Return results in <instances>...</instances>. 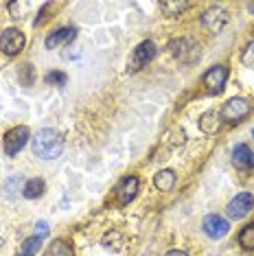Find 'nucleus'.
<instances>
[{
	"mask_svg": "<svg viewBox=\"0 0 254 256\" xmlns=\"http://www.w3.org/2000/svg\"><path fill=\"white\" fill-rule=\"evenodd\" d=\"M31 149L33 156H38L40 160H55L62 156L64 151V138L57 130H40L36 136L31 138Z\"/></svg>",
	"mask_w": 254,
	"mask_h": 256,
	"instance_id": "obj_1",
	"label": "nucleus"
},
{
	"mask_svg": "<svg viewBox=\"0 0 254 256\" xmlns=\"http://www.w3.org/2000/svg\"><path fill=\"white\" fill-rule=\"evenodd\" d=\"M252 208H254V197L250 193H239L236 197H232V202L226 206V214L232 221H236V219H244Z\"/></svg>",
	"mask_w": 254,
	"mask_h": 256,
	"instance_id": "obj_7",
	"label": "nucleus"
},
{
	"mask_svg": "<svg viewBox=\"0 0 254 256\" xmlns=\"http://www.w3.org/2000/svg\"><path fill=\"white\" fill-rule=\"evenodd\" d=\"M239 243L244 250H254V224L246 226V228L239 232Z\"/></svg>",
	"mask_w": 254,
	"mask_h": 256,
	"instance_id": "obj_19",
	"label": "nucleus"
},
{
	"mask_svg": "<svg viewBox=\"0 0 254 256\" xmlns=\"http://www.w3.org/2000/svg\"><path fill=\"white\" fill-rule=\"evenodd\" d=\"M28 138H31V134H28V127H24V125L9 130L7 134H4V154L16 156L26 144Z\"/></svg>",
	"mask_w": 254,
	"mask_h": 256,
	"instance_id": "obj_5",
	"label": "nucleus"
},
{
	"mask_svg": "<svg viewBox=\"0 0 254 256\" xmlns=\"http://www.w3.org/2000/svg\"><path fill=\"white\" fill-rule=\"evenodd\" d=\"M248 9H250L252 14H254V2H250V4H248Z\"/></svg>",
	"mask_w": 254,
	"mask_h": 256,
	"instance_id": "obj_27",
	"label": "nucleus"
},
{
	"mask_svg": "<svg viewBox=\"0 0 254 256\" xmlns=\"http://www.w3.org/2000/svg\"><path fill=\"white\" fill-rule=\"evenodd\" d=\"M44 81L48 86H66V81H68V77L64 72H57V70H53V72H46V77H44Z\"/></svg>",
	"mask_w": 254,
	"mask_h": 256,
	"instance_id": "obj_22",
	"label": "nucleus"
},
{
	"mask_svg": "<svg viewBox=\"0 0 254 256\" xmlns=\"http://www.w3.org/2000/svg\"><path fill=\"white\" fill-rule=\"evenodd\" d=\"M232 162L236 168H244V171H250V168H254V154L252 149L248 147V144H236V147L232 149Z\"/></svg>",
	"mask_w": 254,
	"mask_h": 256,
	"instance_id": "obj_11",
	"label": "nucleus"
},
{
	"mask_svg": "<svg viewBox=\"0 0 254 256\" xmlns=\"http://www.w3.org/2000/svg\"><path fill=\"white\" fill-rule=\"evenodd\" d=\"M154 184H156V188L158 190H171L173 184H176V173L169 171V168H164V171L156 173Z\"/></svg>",
	"mask_w": 254,
	"mask_h": 256,
	"instance_id": "obj_15",
	"label": "nucleus"
},
{
	"mask_svg": "<svg viewBox=\"0 0 254 256\" xmlns=\"http://www.w3.org/2000/svg\"><path fill=\"white\" fill-rule=\"evenodd\" d=\"M136 193H138V178L130 176V178L120 180V184H118V188H116L118 204H123V206H125V204H130L136 197Z\"/></svg>",
	"mask_w": 254,
	"mask_h": 256,
	"instance_id": "obj_12",
	"label": "nucleus"
},
{
	"mask_svg": "<svg viewBox=\"0 0 254 256\" xmlns=\"http://www.w3.org/2000/svg\"><path fill=\"white\" fill-rule=\"evenodd\" d=\"M250 112H252V106L246 101V98H230V101H226L222 108V116H224V120H228V123H241Z\"/></svg>",
	"mask_w": 254,
	"mask_h": 256,
	"instance_id": "obj_4",
	"label": "nucleus"
},
{
	"mask_svg": "<svg viewBox=\"0 0 254 256\" xmlns=\"http://www.w3.org/2000/svg\"><path fill=\"white\" fill-rule=\"evenodd\" d=\"M169 50L176 60H180L182 64H195L200 60V46L198 42L188 38H178L169 42Z\"/></svg>",
	"mask_w": 254,
	"mask_h": 256,
	"instance_id": "obj_2",
	"label": "nucleus"
},
{
	"mask_svg": "<svg viewBox=\"0 0 254 256\" xmlns=\"http://www.w3.org/2000/svg\"><path fill=\"white\" fill-rule=\"evenodd\" d=\"M44 188H46L44 180L33 178V180H28V182L24 184V188H22V195H24L26 200H38V197L44 193Z\"/></svg>",
	"mask_w": 254,
	"mask_h": 256,
	"instance_id": "obj_14",
	"label": "nucleus"
},
{
	"mask_svg": "<svg viewBox=\"0 0 254 256\" xmlns=\"http://www.w3.org/2000/svg\"><path fill=\"white\" fill-rule=\"evenodd\" d=\"M9 9H11V14H14V18H20V9H24V4L22 2H11Z\"/></svg>",
	"mask_w": 254,
	"mask_h": 256,
	"instance_id": "obj_25",
	"label": "nucleus"
},
{
	"mask_svg": "<svg viewBox=\"0 0 254 256\" xmlns=\"http://www.w3.org/2000/svg\"><path fill=\"white\" fill-rule=\"evenodd\" d=\"M74 36H77V31H74L72 26H64V28L50 33V36L46 38V48H57V46H62V44L72 42Z\"/></svg>",
	"mask_w": 254,
	"mask_h": 256,
	"instance_id": "obj_13",
	"label": "nucleus"
},
{
	"mask_svg": "<svg viewBox=\"0 0 254 256\" xmlns=\"http://www.w3.org/2000/svg\"><path fill=\"white\" fill-rule=\"evenodd\" d=\"M22 48H24V36H22V31H18V28H7V31L0 36V50H2L4 55L14 57V55H18Z\"/></svg>",
	"mask_w": 254,
	"mask_h": 256,
	"instance_id": "obj_6",
	"label": "nucleus"
},
{
	"mask_svg": "<svg viewBox=\"0 0 254 256\" xmlns=\"http://www.w3.org/2000/svg\"><path fill=\"white\" fill-rule=\"evenodd\" d=\"M154 57H156V44L152 42V40L140 42L134 48V53H132V60H130V64H127V72H138L140 68H145Z\"/></svg>",
	"mask_w": 254,
	"mask_h": 256,
	"instance_id": "obj_3",
	"label": "nucleus"
},
{
	"mask_svg": "<svg viewBox=\"0 0 254 256\" xmlns=\"http://www.w3.org/2000/svg\"><path fill=\"white\" fill-rule=\"evenodd\" d=\"M252 136H254V132H252Z\"/></svg>",
	"mask_w": 254,
	"mask_h": 256,
	"instance_id": "obj_30",
	"label": "nucleus"
},
{
	"mask_svg": "<svg viewBox=\"0 0 254 256\" xmlns=\"http://www.w3.org/2000/svg\"><path fill=\"white\" fill-rule=\"evenodd\" d=\"M16 256H26V254H16Z\"/></svg>",
	"mask_w": 254,
	"mask_h": 256,
	"instance_id": "obj_29",
	"label": "nucleus"
},
{
	"mask_svg": "<svg viewBox=\"0 0 254 256\" xmlns=\"http://www.w3.org/2000/svg\"><path fill=\"white\" fill-rule=\"evenodd\" d=\"M40 248H42V238H40V236H31V238H26L24 246H22V254L36 256L40 252Z\"/></svg>",
	"mask_w": 254,
	"mask_h": 256,
	"instance_id": "obj_21",
	"label": "nucleus"
},
{
	"mask_svg": "<svg viewBox=\"0 0 254 256\" xmlns=\"http://www.w3.org/2000/svg\"><path fill=\"white\" fill-rule=\"evenodd\" d=\"M202 228H204V232L210 238H222V236L228 234L230 226H228V221L224 219V217H219V214H206Z\"/></svg>",
	"mask_w": 254,
	"mask_h": 256,
	"instance_id": "obj_10",
	"label": "nucleus"
},
{
	"mask_svg": "<svg viewBox=\"0 0 254 256\" xmlns=\"http://www.w3.org/2000/svg\"><path fill=\"white\" fill-rule=\"evenodd\" d=\"M241 62L246 64V66H250L254 68V42H250L246 46V50H244V55H241Z\"/></svg>",
	"mask_w": 254,
	"mask_h": 256,
	"instance_id": "obj_23",
	"label": "nucleus"
},
{
	"mask_svg": "<svg viewBox=\"0 0 254 256\" xmlns=\"http://www.w3.org/2000/svg\"><path fill=\"white\" fill-rule=\"evenodd\" d=\"M46 234H48V226L44 224V221H40V224L36 226V236H40V238H44Z\"/></svg>",
	"mask_w": 254,
	"mask_h": 256,
	"instance_id": "obj_24",
	"label": "nucleus"
},
{
	"mask_svg": "<svg viewBox=\"0 0 254 256\" xmlns=\"http://www.w3.org/2000/svg\"><path fill=\"white\" fill-rule=\"evenodd\" d=\"M160 7H162V11L166 16H180L184 9L188 7V2H180V0H176V2H171V0H164V2H160Z\"/></svg>",
	"mask_w": 254,
	"mask_h": 256,
	"instance_id": "obj_18",
	"label": "nucleus"
},
{
	"mask_svg": "<svg viewBox=\"0 0 254 256\" xmlns=\"http://www.w3.org/2000/svg\"><path fill=\"white\" fill-rule=\"evenodd\" d=\"M200 130L204 134H215L219 130V114L217 112H206L200 118Z\"/></svg>",
	"mask_w": 254,
	"mask_h": 256,
	"instance_id": "obj_17",
	"label": "nucleus"
},
{
	"mask_svg": "<svg viewBox=\"0 0 254 256\" xmlns=\"http://www.w3.org/2000/svg\"><path fill=\"white\" fill-rule=\"evenodd\" d=\"M120 243H123V236H120V232H110V234L103 236V246H106L108 250H112V252H118Z\"/></svg>",
	"mask_w": 254,
	"mask_h": 256,
	"instance_id": "obj_20",
	"label": "nucleus"
},
{
	"mask_svg": "<svg viewBox=\"0 0 254 256\" xmlns=\"http://www.w3.org/2000/svg\"><path fill=\"white\" fill-rule=\"evenodd\" d=\"M164 256H188V254L182 252V250H171V252H166Z\"/></svg>",
	"mask_w": 254,
	"mask_h": 256,
	"instance_id": "obj_26",
	"label": "nucleus"
},
{
	"mask_svg": "<svg viewBox=\"0 0 254 256\" xmlns=\"http://www.w3.org/2000/svg\"><path fill=\"white\" fill-rule=\"evenodd\" d=\"M2 243H4V241H2V238H0V248H2Z\"/></svg>",
	"mask_w": 254,
	"mask_h": 256,
	"instance_id": "obj_28",
	"label": "nucleus"
},
{
	"mask_svg": "<svg viewBox=\"0 0 254 256\" xmlns=\"http://www.w3.org/2000/svg\"><path fill=\"white\" fill-rule=\"evenodd\" d=\"M226 81H228V68L226 66H215L204 74V86L210 94H222Z\"/></svg>",
	"mask_w": 254,
	"mask_h": 256,
	"instance_id": "obj_8",
	"label": "nucleus"
},
{
	"mask_svg": "<svg viewBox=\"0 0 254 256\" xmlns=\"http://www.w3.org/2000/svg\"><path fill=\"white\" fill-rule=\"evenodd\" d=\"M44 256H74V250L68 241H53Z\"/></svg>",
	"mask_w": 254,
	"mask_h": 256,
	"instance_id": "obj_16",
	"label": "nucleus"
},
{
	"mask_svg": "<svg viewBox=\"0 0 254 256\" xmlns=\"http://www.w3.org/2000/svg\"><path fill=\"white\" fill-rule=\"evenodd\" d=\"M202 24L208 28L210 33H222V28L228 24V11L222 7H210L202 16Z\"/></svg>",
	"mask_w": 254,
	"mask_h": 256,
	"instance_id": "obj_9",
	"label": "nucleus"
}]
</instances>
